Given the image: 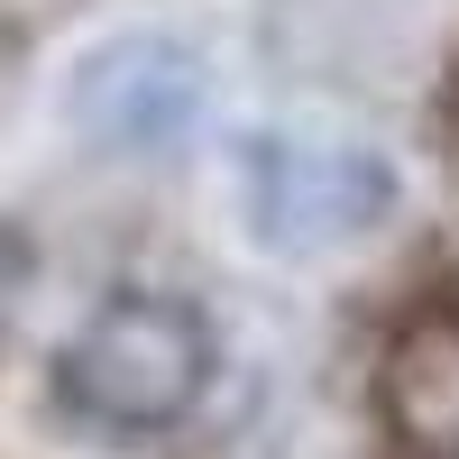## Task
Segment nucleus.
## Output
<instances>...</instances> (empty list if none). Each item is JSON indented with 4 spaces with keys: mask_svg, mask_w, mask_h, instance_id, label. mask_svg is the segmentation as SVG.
<instances>
[{
    "mask_svg": "<svg viewBox=\"0 0 459 459\" xmlns=\"http://www.w3.org/2000/svg\"><path fill=\"white\" fill-rule=\"evenodd\" d=\"M56 386L101 432H175L212 386V331L175 294H110L65 340Z\"/></svg>",
    "mask_w": 459,
    "mask_h": 459,
    "instance_id": "f257e3e1",
    "label": "nucleus"
},
{
    "mask_svg": "<svg viewBox=\"0 0 459 459\" xmlns=\"http://www.w3.org/2000/svg\"><path fill=\"white\" fill-rule=\"evenodd\" d=\"M239 194L248 221L276 257H331L368 239L395 203V175L368 147H303V138H257L239 157Z\"/></svg>",
    "mask_w": 459,
    "mask_h": 459,
    "instance_id": "f03ea898",
    "label": "nucleus"
},
{
    "mask_svg": "<svg viewBox=\"0 0 459 459\" xmlns=\"http://www.w3.org/2000/svg\"><path fill=\"white\" fill-rule=\"evenodd\" d=\"M74 120H83L101 147H120V157L175 147L203 120V65H194V47H175V37H120V47H101L83 65V83H74Z\"/></svg>",
    "mask_w": 459,
    "mask_h": 459,
    "instance_id": "7ed1b4c3",
    "label": "nucleus"
},
{
    "mask_svg": "<svg viewBox=\"0 0 459 459\" xmlns=\"http://www.w3.org/2000/svg\"><path fill=\"white\" fill-rule=\"evenodd\" d=\"M377 413H386L395 459H459V303H423L386 340Z\"/></svg>",
    "mask_w": 459,
    "mask_h": 459,
    "instance_id": "20e7f679",
    "label": "nucleus"
}]
</instances>
